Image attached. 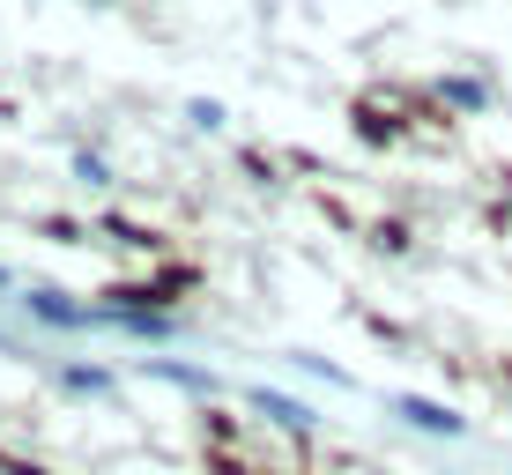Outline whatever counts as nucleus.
I'll return each instance as SVG.
<instances>
[{
  "label": "nucleus",
  "instance_id": "nucleus-4",
  "mask_svg": "<svg viewBox=\"0 0 512 475\" xmlns=\"http://www.w3.org/2000/svg\"><path fill=\"white\" fill-rule=\"evenodd\" d=\"M141 372H149V379H171V386H186V394H223V379H216V372H201V364H171V357H141Z\"/></svg>",
  "mask_w": 512,
  "mask_h": 475
},
{
  "label": "nucleus",
  "instance_id": "nucleus-1",
  "mask_svg": "<svg viewBox=\"0 0 512 475\" xmlns=\"http://www.w3.org/2000/svg\"><path fill=\"white\" fill-rule=\"evenodd\" d=\"M23 312H30V320H45V327H60V334L119 327V312H104V305H75V297H60V290H30V297H23Z\"/></svg>",
  "mask_w": 512,
  "mask_h": 475
},
{
  "label": "nucleus",
  "instance_id": "nucleus-5",
  "mask_svg": "<svg viewBox=\"0 0 512 475\" xmlns=\"http://www.w3.org/2000/svg\"><path fill=\"white\" fill-rule=\"evenodd\" d=\"M60 386H67V394H90V401H104V394H112V372H104V364H67Z\"/></svg>",
  "mask_w": 512,
  "mask_h": 475
},
{
  "label": "nucleus",
  "instance_id": "nucleus-3",
  "mask_svg": "<svg viewBox=\"0 0 512 475\" xmlns=\"http://www.w3.org/2000/svg\"><path fill=\"white\" fill-rule=\"evenodd\" d=\"M253 409H260V416H268V424H275V431H297V438H305L312 424H320V416H312V409H305V401H290V394H275V386H253Z\"/></svg>",
  "mask_w": 512,
  "mask_h": 475
},
{
  "label": "nucleus",
  "instance_id": "nucleus-2",
  "mask_svg": "<svg viewBox=\"0 0 512 475\" xmlns=\"http://www.w3.org/2000/svg\"><path fill=\"white\" fill-rule=\"evenodd\" d=\"M386 416H401V424L423 431V438H468V416H461V409L423 401V394H394V401H386Z\"/></svg>",
  "mask_w": 512,
  "mask_h": 475
}]
</instances>
